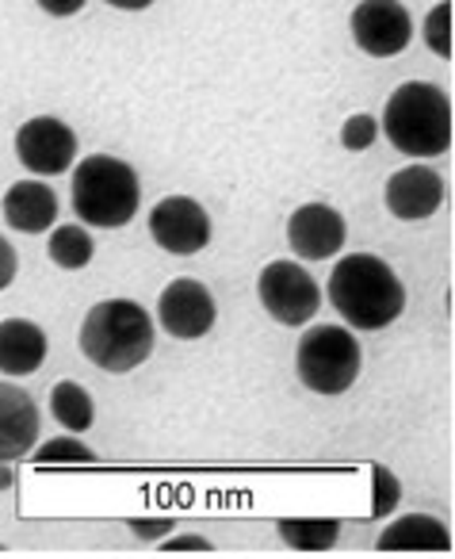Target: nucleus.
I'll return each mask as SVG.
<instances>
[{
  "label": "nucleus",
  "instance_id": "nucleus-27",
  "mask_svg": "<svg viewBox=\"0 0 455 559\" xmlns=\"http://www.w3.org/2000/svg\"><path fill=\"white\" fill-rule=\"evenodd\" d=\"M165 551H211V540L200 533H184V536H165Z\"/></svg>",
  "mask_w": 455,
  "mask_h": 559
},
{
  "label": "nucleus",
  "instance_id": "nucleus-9",
  "mask_svg": "<svg viewBox=\"0 0 455 559\" xmlns=\"http://www.w3.org/2000/svg\"><path fill=\"white\" fill-rule=\"evenodd\" d=\"M352 39L363 55L394 58L414 39V20L402 0H360L352 9Z\"/></svg>",
  "mask_w": 455,
  "mask_h": 559
},
{
  "label": "nucleus",
  "instance_id": "nucleus-8",
  "mask_svg": "<svg viewBox=\"0 0 455 559\" xmlns=\"http://www.w3.org/2000/svg\"><path fill=\"white\" fill-rule=\"evenodd\" d=\"M149 238L172 257H192L211 246V215L192 195H165L149 211Z\"/></svg>",
  "mask_w": 455,
  "mask_h": 559
},
{
  "label": "nucleus",
  "instance_id": "nucleus-19",
  "mask_svg": "<svg viewBox=\"0 0 455 559\" xmlns=\"http://www.w3.org/2000/svg\"><path fill=\"white\" fill-rule=\"evenodd\" d=\"M276 533H279V540L284 544H291L295 551H325V548H333V544L340 540V521H330V518H322V521H279L276 525Z\"/></svg>",
  "mask_w": 455,
  "mask_h": 559
},
{
  "label": "nucleus",
  "instance_id": "nucleus-12",
  "mask_svg": "<svg viewBox=\"0 0 455 559\" xmlns=\"http://www.w3.org/2000/svg\"><path fill=\"white\" fill-rule=\"evenodd\" d=\"M444 203V180L429 165H406L386 180V207L402 223H421Z\"/></svg>",
  "mask_w": 455,
  "mask_h": 559
},
{
  "label": "nucleus",
  "instance_id": "nucleus-5",
  "mask_svg": "<svg viewBox=\"0 0 455 559\" xmlns=\"http://www.w3.org/2000/svg\"><path fill=\"white\" fill-rule=\"evenodd\" d=\"M363 353L352 330L345 326H314L299 337L295 349V372L302 388L314 395H345L360 380Z\"/></svg>",
  "mask_w": 455,
  "mask_h": 559
},
{
  "label": "nucleus",
  "instance_id": "nucleus-16",
  "mask_svg": "<svg viewBox=\"0 0 455 559\" xmlns=\"http://www.w3.org/2000/svg\"><path fill=\"white\" fill-rule=\"evenodd\" d=\"M379 548L383 551H447L452 548V533L444 521H436L432 513H409L398 518L379 533Z\"/></svg>",
  "mask_w": 455,
  "mask_h": 559
},
{
  "label": "nucleus",
  "instance_id": "nucleus-18",
  "mask_svg": "<svg viewBox=\"0 0 455 559\" xmlns=\"http://www.w3.org/2000/svg\"><path fill=\"white\" fill-rule=\"evenodd\" d=\"M47 253H50V261H55L58 269L81 272V269H88V264H93L96 246H93V238H88L85 226L65 223V226H55V230H50Z\"/></svg>",
  "mask_w": 455,
  "mask_h": 559
},
{
  "label": "nucleus",
  "instance_id": "nucleus-15",
  "mask_svg": "<svg viewBox=\"0 0 455 559\" xmlns=\"http://www.w3.org/2000/svg\"><path fill=\"white\" fill-rule=\"evenodd\" d=\"M47 334L32 319H4L0 322V372L4 376H32L47 360Z\"/></svg>",
  "mask_w": 455,
  "mask_h": 559
},
{
  "label": "nucleus",
  "instance_id": "nucleus-23",
  "mask_svg": "<svg viewBox=\"0 0 455 559\" xmlns=\"http://www.w3.org/2000/svg\"><path fill=\"white\" fill-rule=\"evenodd\" d=\"M379 139V119L371 116H348L345 127H340V146L360 154V150H371Z\"/></svg>",
  "mask_w": 455,
  "mask_h": 559
},
{
  "label": "nucleus",
  "instance_id": "nucleus-7",
  "mask_svg": "<svg viewBox=\"0 0 455 559\" xmlns=\"http://www.w3.org/2000/svg\"><path fill=\"white\" fill-rule=\"evenodd\" d=\"M16 157L35 177H62L77 162V131L55 116H35L16 131Z\"/></svg>",
  "mask_w": 455,
  "mask_h": 559
},
{
  "label": "nucleus",
  "instance_id": "nucleus-11",
  "mask_svg": "<svg viewBox=\"0 0 455 559\" xmlns=\"http://www.w3.org/2000/svg\"><path fill=\"white\" fill-rule=\"evenodd\" d=\"M345 218L330 207V203H302L291 218H287V241L291 253L302 261H325L337 257L345 246Z\"/></svg>",
  "mask_w": 455,
  "mask_h": 559
},
{
  "label": "nucleus",
  "instance_id": "nucleus-13",
  "mask_svg": "<svg viewBox=\"0 0 455 559\" xmlns=\"http://www.w3.org/2000/svg\"><path fill=\"white\" fill-rule=\"evenodd\" d=\"M39 406L16 383H0V464H16L39 441Z\"/></svg>",
  "mask_w": 455,
  "mask_h": 559
},
{
  "label": "nucleus",
  "instance_id": "nucleus-17",
  "mask_svg": "<svg viewBox=\"0 0 455 559\" xmlns=\"http://www.w3.org/2000/svg\"><path fill=\"white\" fill-rule=\"evenodd\" d=\"M50 414H55L58 426L73 429V437H77V433H85V429H93L96 403L81 383L62 380V383H55V391H50Z\"/></svg>",
  "mask_w": 455,
  "mask_h": 559
},
{
  "label": "nucleus",
  "instance_id": "nucleus-28",
  "mask_svg": "<svg viewBox=\"0 0 455 559\" xmlns=\"http://www.w3.org/2000/svg\"><path fill=\"white\" fill-rule=\"evenodd\" d=\"M104 4H111V9H119V12H146L154 0H104Z\"/></svg>",
  "mask_w": 455,
  "mask_h": 559
},
{
  "label": "nucleus",
  "instance_id": "nucleus-25",
  "mask_svg": "<svg viewBox=\"0 0 455 559\" xmlns=\"http://www.w3.org/2000/svg\"><path fill=\"white\" fill-rule=\"evenodd\" d=\"M20 272V261H16V246H12L4 234H0V292L9 288L12 280H16Z\"/></svg>",
  "mask_w": 455,
  "mask_h": 559
},
{
  "label": "nucleus",
  "instance_id": "nucleus-14",
  "mask_svg": "<svg viewBox=\"0 0 455 559\" xmlns=\"http://www.w3.org/2000/svg\"><path fill=\"white\" fill-rule=\"evenodd\" d=\"M0 215L12 230L20 234H43L58 218V195L43 180H16L0 200Z\"/></svg>",
  "mask_w": 455,
  "mask_h": 559
},
{
  "label": "nucleus",
  "instance_id": "nucleus-3",
  "mask_svg": "<svg viewBox=\"0 0 455 559\" xmlns=\"http://www.w3.org/2000/svg\"><path fill=\"white\" fill-rule=\"evenodd\" d=\"M383 134L406 157H440L452 150V100L429 81H406L383 108Z\"/></svg>",
  "mask_w": 455,
  "mask_h": 559
},
{
  "label": "nucleus",
  "instance_id": "nucleus-21",
  "mask_svg": "<svg viewBox=\"0 0 455 559\" xmlns=\"http://www.w3.org/2000/svg\"><path fill=\"white\" fill-rule=\"evenodd\" d=\"M398 502H402L398 475H394L391 467L375 464L371 467V513H375V518H391V513L398 510Z\"/></svg>",
  "mask_w": 455,
  "mask_h": 559
},
{
  "label": "nucleus",
  "instance_id": "nucleus-10",
  "mask_svg": "<svg viewBox=\"0 0 455 559\" xmlns=\"http://www.w3.org/2000/svg\"><path fill=\"white\" fill-rule=\"evenodd\" d=\"M215 319V296L200 280H172L169 288L161 292V299H157V322H161V330H169V337H180V342L207 337Z\"/></svg>",
  "mask_w": 455,
  "mask_h": 559
},
{
  "label": "nucleus",
  "instance_id": "nucleus-22",
  "mask_svg": "<svg viewBox=\"0 0 455 559\" xmlns=\"http://www.w3.org/2000/svg\"><path fill=\"white\" fill-rule=\"evenodd\" d=\"M35 460L39 464H96V452L81 444L77 437H55V441L39 444Z\"/></svg>",
  "mask_w": 455,
  "mask_h": 559
},
{
  "label": "nucleus",
  "instance_id": "nucleus-2",
  "mask_svg": "<svg viewBox=\"0 0 455 559\" xmlns=\"http://www.w3.org/2000/svg\"><path fill=\"white\" fill-rule=\"evenodd\" d=\"M81 353L100 372H134L154 353V319L134 299H104L81 322Z\"/></svg>",
  "mask_w": 455,
  "mask_h": 559
},
{
  "label": "nucleus",
  "instance_id": "nucleus-1",
  "mask_svg": "<svg viewBox=\"0 0 455 559\" xmlns=\"http://www.w3.org/2000/svg\"><path fill=\"white\" fill-rule=\"evenodd\" d=\"M330 304L352 330H383L406 311V288L383 257L352 253L333 269Z\"/></svg>",
  "mask_w": 455,
  "mask_h": 559
},
{
  "label": "nucleus",
  "instance_id": "nucleus-26",
  "mask_svg": "<svg viewBox=\"0 0 455 559\" xmlns=\"http://www.w3.org/2000/svg\"><path fill=\"white\" fill-rule=\"evenodd\" d=\"M47 16H55V20H70V16H77L81 9H85L88 0H35Z\"/></svg>",
  "mask_w": 455,
  "mask_h": 559
},
{
  "label": "nucleus",
  "instance_id": "nucleus-4",
  "mask_svg": "<svg viewBox=\"0 0 455 559\" xmlns=\"http://www.w3.org/2000/svg\"><path fill=\"white\" fill-rule=\"evenodd\" d=\"M142 185L134 165L111 154H93L77 162L73 173V211L81 223L100 226V230H119L139 215Z\"/></svg>",
  "mask_w": 455,
  "mask_h": 559
},
{
  "label": "nucleus",
  "instance_id": "nucleus-24",
  "mask_svg": "<svg viewBox=\"0 0 455 559\" xmlns=\"http://www.w3.org/2000/svg\"><path fill=\"white\" fill-rule=\"evenodd\" d=\"M127 528H131L139 540H165V536H172V528H177V521L169 518H149V521H127Z\"/></svg>",
  "mask_w": 455,
  "mask_h": 559
},
{
  "label": "nucleus",
  "instance_id": "nucleus-6",
  "mask_svg": "<svg viewBox=\"0 0 455 559\" xmlns=\"http://www.w3.org/2000/svg\"><path fill=\"white\" fill-rule=\"evenodd\" d=\"M261 307L279 322V326H307L322 307V288L302 264L295 261H272L264 264L256 280Z\"/></svg>",
  "mask_w": 455,
  "mask_h": 559
},
{
  "label": "nucleus",
  "instance_id": "nucleus-20",
  "mask_svg": "<svg viewBox=\"0 0 455 559\" xmlns=\"http://www.w3.org/2000/svg\"><path fill=\"white\" fill-rule=\"evenodd\" d=\"M424 47L432 50L436 58H452V0H440V4H432L429 16H424Z\"/></svg>",
  "mask_w": 455,
  "mask_h": 559
},
{
  "label": "nucleus",
  "instance_id": "nucleus-29",
  "mask_svg": "<svg viewBox=\"0 0 455 559\" xmlns=\"http://www.w3.org/2000/svg\"><path fill=\"white\" fill-rule=\"evenodd\" d=\"M16 483V472H12V464H0V490L12 487Z\"/></svg>",
  "mask_w": 455,
  "mask_h": 559
}]
</instances>
